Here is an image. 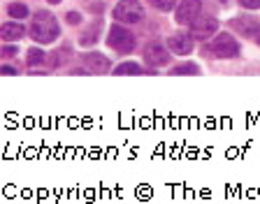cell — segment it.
<instances>
[{
  "label": "cell",
  "instance_id": "6da1fadb",
  "mask_svg": "<svg viewBox=\"0 0 260 204\" xmlns=\"http://www.w3.org/2000/svg\"><path fill=\"white\" fill-rule=\"evenodd\" d=\"M58 21H56V16L51 12H38V14L32 16V23H30V35L35 42L40 44H49L54 42L58 38Z\"/></svg>",
  "mask_w": 260,
  "mask_h": 204
},
{
  "label": "cell",
  "instance_id": "7a4b0ae2",
  "mask_svg": "<svg viewBox=\"0 0 260 204\" xmlns=\"http://www.w3.org/2000/svg\"><path fill=\"white\" fill-rule=\"evenodd\" d=\"M114 19L121 23H140L144 19V10L137 0H121L114 7Z\"/></svg>",
  "mask_w": 260,
  "mask_h": 204
},
{
  "label": "cell",
  "instance_id": "3957f363",
  "mask_svg": "<svg viewBox=\"0 0 260 204\" xmlns=\"http://www.w3.org/2000/svg\"><path fill=\"white\" fill-rule=\"evenodd\" d=\"M109 47L114 51H119V54H130L133 49H135V38H133V32L123 26H112L109 30Z\"/></svg>",
  "mask_w": 260,
  "mask_h": 204
},
{
  "label": "cell",
  "instance_id": "277c9868",
  "mask_svg": "<svg viewBox=\"0 0 260 204\" xmlns=\"http://www.w3.org/2000/svg\"><path fill=\"white\" fill-rule=\"evenodd\" d=\"M211 54L216 56V58H237L239 56V44L235 38L221 32L216 35V40L211 42Z\"/></svg>",
  "mask_w": 260,
  "mask_h": 204
},
{
  "label": "cell",
  "instance_id": "5b68a950",
  "mask_svg": "<svg viewBox=\"0 0 260 204\" xmlns=\"http://www.w3.org/2000/svg\"><path fill=\"white\" fill-rule=\"evenodd\" d=\"M202 3L200 0H181L177 5V21L179 23H193L200 14Z\"/></svg>",
  "mask_w": 260,
  "mask_h": 204
},
{
  "label": "cell",
  "instance_id": "8992f818",
  "mask_svg": "<svg viewBox=\"0 0 260 204\" xmlns=\"http://www.w3.org/2000/svg\"><path fill=\"white\" fill-rule=\"evenodd\" d=\"M168 47L170 51L179 56H188L193 51V35H186V32H174L168 38Z\"/></svg>",
  "mask_w": 260,
  "mask_h": 204
},
{
  "label": "cell",
  "instance_id": "52a82bcc",
  "mask_svg": "<svg viewBox=\"0 0 260 204\" xmlns=\"http://www.w3.org/2000/svg\"><path fill=\"white\" fill-rule=\"evenodd\" d=\"M144 58L146 63L151 65V67H162V65H168L170 63V54H168V49L160 47V44H146L144 49Z\"/></svg>",
  "mask_w": 260,
  "mask_h": 204
},
{
  "label": "cell",
  "instance_id": "ba28073f",
  "mask_svg": "<svg viewBox=\"0 0 260 204\" xmlns=\"http://www.w3.org/2000/svg\"><path fill=\"white\" fill-rule=\"evenodd\" d=\"M190 28H193V38H209L211 32H216L218 28V21L216 19H211V16H205V19H195L193 23H190Z\"/></svg>",
  "mask_w": 260,
  "mask_h": 204
},
{
  "label": "cell",
  "instance_id": "9c48e42d",
  "mask_svg": "<svg viewBox=\"0 0 260 204\" xmlns=\"http://www.w3.org/2000/svg\"><path fill=\"white\" fill-rule=\"evenodd\" d=\"M84 60H86L88 70H91V72H98V75H103V72L109 70V60L105 58L103 54H88Z\"/></svg>",
  "mask_w": 260,
  "mask_h": 204
},
{
  "label": "cell",
  "instance_id": "30bf717a",
  "mask_svg": "<svg viewBox=\"0 0 260 204\" xmlns=\"http://www.w3.org/2000/svg\"><path fill=\"white\" fill-rule=\"evenodd\" d=\"M23 32H26V28L21 26V23H14V21H7L5 26H3V40H7V42H14V40H21Z\"/></svg>",
  "mask_w": 260,
  "mask_h": 204
},
{
  "label": "cell",
  "instance_id": "8fae6325",
  "mask_svg": "<svg viewBox=\"0 0 260 204\" xmlns=\"http://www.w3.org/2000/svg\"><path fill=\"white\" fill-rule=\"evenodd\" d=\"M233 26H235V28H239L242 32H249V35H255V28H258L260 23L255 21V19H235Z\"/></svg>",
  "mask_w": 260,
  "mask_h": 204
},
{
  "label": "cell",
  "instance_id": "7c38bea8",
  "mask_svg": "<svg viewBox=\"0 0 260 204\" xmlns=\"http://www.w3.org/2000/svg\"><path fill=\"white\" fill-rule=\"evenodd\" d=\"M7 14H10L12 19H26V16H28V7L21 5V3H12V5L7 7Z\"/></svg>",
  "mask_w": 260,
  "mask_h": 204
},
{
  "label": "cell",
  "instance_id": "4fadbf2b",
  "mask_svg": "<svg viewBox=\"0 0 260 204\" xmlns=\"http://www.w3.org/2000/svg\"><path fill=\"white\" fill-rule=\"evenodd\" d=\"M142 67L135 63H121L116 70H114V75H140Z\"/></svg>",
  "mask_w": 260,
  "mask_h": 204
},
{
  "label": "cell",
  "instance_id": "5bb4252c",
  "mask_svg": "<svg viewBox=\"0 0 260 204\" xmlns=\"http://www.w3.org/2000/svg\"><path fill=\"white\" fill-rule=\"evenodd\" d=\"M98 30H100V21H95L91 28H88V32H86V35H84V38H81V44H84V47H88V44H93V42H95V38H98Z\"/></svg>",
  "mask_w": 260,
  "mask_h": 204
},
{
  "label": "cell",
  "instance_id": "9a60e30c",
  "mask_svg": "<svg viewBox=\"0 0 260 204\" xmlns=\"http://www.w3.org/2000/svg\"><path fill=\"white\" fill-rule=\"evenodd\" d=\"M198 72H200V67H198V65L186 63V65H179V67H174L172 75H198Z\"/></svg>",
  "mask_w": 260,
  "mask_h": 204
},
{
  "label": "cell",
  "instance_id": "2e32d148",
  "mask_svg": "<svg viewBox=\"0 0 260 204\" xmlns=\"http://www.w3.org/2000/svg\"><path fill=\"white\" fill-rule=\"evenodd\" d=\"M149 3H151V7H156V10H160V12H170L177 5V0H149Z\"/></svg>",
  "mask_w": 260,
  "mask_h": 204
},
{
  "label": "cell",
  "instance_id": "e0dca14e",
  "mask_svg": "<svg viewBox=\"0 0 260 204\" xmlns=\"http://www.w3.org/2000/svg\"><path fill=\"white\" fill-rule=\"evenodd\" d=\"M42 60H44V54L40 49H30V51H28V65H40Z\"/></svg>",
  "mask_w": 260,
  "mask_h": 204
},
{
  "label": "cell",
  "instance_id": "ac0fdd59",
  "mask_svg": "<svg viewBox=\"0 0 260 204\" xmlns=\"http://www.w3.org/2000/svg\"><path fill=\"white\" fill-rule=\"evenodd\" d=\"M242 3V7H246V10H258L260 7V0H239Z\"/></svg>",
  "mask_w": 260,
  "mask_h": 204
},
{
  "label": "cell",
  "instance_id": "d6986e66",
  "mask_svg": "<svg viewBox=\"0 0 260 204\" xmlns=\"http://www.w3.org/2000/svg\"><path fill=\"white\" fill-rule=\"evenodd\" d=\"M81 21V16L79 14H75V12H70V14H68V23H72V26H77V23Z\"/></svg>",
  "mask_w": 260,
  "mask_h": 204
},
{
  "label": "cell",
  "instance_id": "ffe728a7",
  "mask_svg": "<svg viewBox=\"0 0 260 204\" xmlns=\"http://www.w3.org/2000/svg\"><path fill=\"white\" fill-rule=\"evenodd\" d=\"M14 54H16L14 47H5V49H3V56H14Z\"/></svg>",
  "mask_w": 260,
  "mask_h": 204
},
{
  "label": "cell",
  "instance_id": "44dd1931",
  "mask_svg": "<svg viewBox=\"0 0 260 204\" xmlns=\"http://www.w3.org/2000/svg\"><path fill=\"white\" fill-rule=\"evenodd\" d=\"M49 3H54V5H56V3H60V0H49Z\"/></svg>",
  "mask_w": 260,
  "mask_h": 204
},
{
  "label": "cell",
  "instance_id": "7402d4cb",
  "mask_svg": "<svg viewBox=\"0 0 260 204\" xmlns=\"http://www.w3.org/2000/svg\"><path fill=\"white\" fill-rule=\"evenodd\" d=\"M258 40H260V26H258Z\"/></svg>",
  "mask_w": 260,
  "mask_h": 204
}]
</instances>
